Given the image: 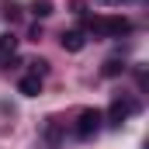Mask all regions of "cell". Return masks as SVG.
<instances>
[{
	"mask_svg": "<svg viewBox=\"0 0 149 149\" xmlns=\"http://www.w3.org/2000/svg\"><path fill=\"white\" fill-rule=\"evenodd\" d=\"M90 31L101 38H121L132 31V21L121 14H101V17H90Z\"/></svg>",
	"mask_w": 149,
	"mask_h": 149,
	"instance_id": "1",
	"label": "cell"
},
{
	"mask_svg": "<svg viewBox=\"0 0 149 149\" xmlns=\"http://www.w3.org/2000/svg\"><path fill=\"white\" fill-rule=\"evenodd\" d=\"M101 121H104V114L97 111V108H83L80 118H76V135H80V139L97 135V132H101Z\"/></svg>",
	"mask_w": 149,
	"mask_h": 149,
	"instance_id": "2",
	"label": "cell"
},
{
	"mask_svg": "<svg viewBox=\"0 0 149 149\" xmlns=\"http://www.w3.org/2000/svg\"><path fill=\"white\" fill-rule=\"evenodd\" d=\"M132 111H135V101H128V97H114L111 111H108V121H111V125H121Z\"/></svg>",
	"mask_w": 149,
	"mask_h": 149,
	"instance_id": "3",
	"label": "cell"
},
{
	"mask_svg": "<svg viewBox=\"0 0 149 149\" xmlns=\"http://www.w3.org/2000/svg\"><path fill=\"white\" fill-rule=\"evenodd\" d=\"M59 42H63V49H66V52H80V49L87 45L83 31H63V38H59Z\"/></svg>",
	"mask_w": 149,
	"mask_h": 149,
	"instance_id": "4",
	"label": "cell"
},
{
	"mask_svg": "<svg viewBox=\"0 0 149 149\" xmlns=\"http://www.w3.org/2000/svg\"><path fill=\"white\" fill-rule=\"evenodd\" d=\"M17 90H21V94H24V97H38V94H42V76H24V80H21V83H17Z\"/></svg>",
	"mask_w": 149,
	"mask_h": 149,
	"instance_id": "5",
	"label": "cell"
},
{
	"mask_svg": "<svg viewBox=\"0 0 149 149\" xmlns=\"http://www.w3.org/2000/svg\"><path fill=\"white\" fill-rule=\"evenodd\" d=\"M14 52H17V38L14 35H0V63H7Z\"/></svg>",
	"mask_w": 149,
	"mask_h": 149,
	"instance_id": "6",
	"label": "cell"
},
{
	"mask_svg": "<svg viewBox=\"0 0 149 149\" xmlns=\"http://www.w3.org/2000/svg\"><path fill=\"white\" fill-rule=\"evenodd\" d=\"M121 70H125V66H121V59H108L101 73H104V76H118V73H121Z\"/></svg>",
	"mask_w": 149,
	"mask_h": 149,
	"instance_id": "7",
	"label": "cell"
},
{
	"mask_svg": "<svg viewBox=\"0 0 149 149\" xmlns=\"http://www.w3.org/2000/svg\"><path fill=\"white\" fill-rule=\"evenodd\" d=\"M35 14H38V17L52 14V3H49V0H35Z\"/></svg>",
	"mask_w": 149,
	"mask_h": 149,
	"instance_id": "8",
	"label": "cell"
},
{
	"mask_svg": "<svg viewBox=\"0 0 149 149\" xmlns=\"http://www.w3.org/2000/svg\"><path fill=\"white\" fill-rule=\"evenodd\" d=\"M31 70H35V76H45V70H49V63H45V59H35V63H31Z\"/></svg>",
	"mask_w": 149,
	"mask_h": 149,
	"instance_id": "9",
	"label": "cell"
},
{
	"mask_svg": "<svg viewBox=\"0 0 149 149\" xmlns=\"http://www.w3.org/2000/svg\"><path fill=\"white\" fill-rule=\"evenodd\" d=\"M94 3H121V0H94Z\"/></svg>",
	"mask_w": 149,
	"mask_h": 149,
	"instance_id": "10",
	"label": "cell"
}]
</instances>
